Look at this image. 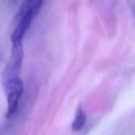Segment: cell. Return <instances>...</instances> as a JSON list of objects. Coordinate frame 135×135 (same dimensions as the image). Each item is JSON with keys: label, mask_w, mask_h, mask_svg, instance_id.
<instances>
[{"label": "cell", "mask_w": 135, "mask_h": 135, "mask_svg": "<svg viewBox=\"0 0 135 135\" xmlns=\"http://www.w3.org/2000/svg\"><path fill=\"white\" fill-rule=\"evenodd\" d=\"M7 99V117H11L15 114L18 106L20 98L23 92V83L21 79L4 88Z\"/></svg>", "instance_id": "1"}, {"label": "cell", "mask_w": 135, "mask_h": 135, "mask_svg": "<svg viewBox=\"0 0 135 135\" xmlns=\"http://www.w3.org/2000/svg\"><path fill=\"white\" fill-rule=\"evenodd\" d=\"M17 1L18 0H9V2L11 3H15L17 2Z\"/></svg>", "instance_id": "3"}, {"label": "cell", "mask_w": 135, "mask_h": 135, "mask_svg": "<svg viewBox=\"0 0 135 135\" xmlns=\"http://www.w3.org/2000/svg\"><path fill=\"white\" fill-rule=\"evenodd\" d=\"M133 14H134V16L135 17V1L134 3V5H133Z\"/></svg>", "instance_id": "4"}, {"label": "cell", "mask_w": 135, "mask_h": 135, "mask_svg": "<svg viewBox=\"0 0 135 135\" xmlns=\"http://www.w3.org/2000/svg\"><path fill=\"white\" fill-rule=\"evenodd\" d=\"M86 116L81 107H79L76 110L75 117L73 121L71 128L73 131H80L86 125Z\"/></svg>", "instance_id": "2"}]
</instances>
